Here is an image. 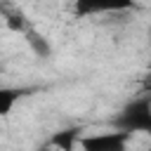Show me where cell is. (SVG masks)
<instances>
[{
	"label": "cell",
	"mask_w": 151,
	"mask_h": 151,
	"mask_svg": "<svg viewBox=\"0 0 151 151\" xmlns=\"http://www.w3.org/2000/svg\"><path fill=\"white\" fill-rule=\"evenodd\" d=\"M80 139H83V127L76 125V127H64V130L54 132V134L47 139V144L54 146L57 151H73L76 144L80 146Z\"/></svg>",
	"instance_id": "obj_4"
},
{
	"label": "cell",
	"mask_w": 151,
	"mask_h": 151,
	"mask_svg": "<svg viewBox=\"0 0 151 151\" xmlns=\"http://www.w3.org/2000/svg\"><path fill=\"white\" fill-rule=\"evenodd\" d=\"M38 151H57V149H54V146H50V144H45V146H40Z\"/></svg>",
	"instance_id": "obj_8"
},
{
	"label": "cell",
	"mask_w": 151,
	"mask_h": 151,
	"mask_svg": "<svg viewBox=\"0 0 151 151\" xmlns=\"http://www.w3.org/2000/svg\"><path fill=\"white\" fill-rule=\"evenodd\" d=\"M130 137H132V134L120 132V130L97 132V134H83L80 149H83V151H127Z\"/></svg>",
	"instance_id": "obj_2"
},
{
	"label": "cell",
	"mask_w": 151,
	"mask_h": 151,
	"mask_svg": "<svg viewBox=\"0 0 151 151\" xmlns=\"http://www.w3.org/2000/svg\"><path fill=\"white\" fill-rule=\"evenodd\" d=\"M149 151H151V146H149Z\"/></svg>",
	"instance_id": "obj_10"
},
{
	"label": "cell",
	"mask_w": 151,
	"mask_h": 151,
	"mask_svg": "<svg viewBox=\"0 0 151 151\" xmlns=\"http://www.w3.org/2000/svg\"><path fill=\"white\" fill-rule=\"evenodd\" d=\"M113 127L127 134H149L151 137V94H137L116 113Z\"/></svg>",
	"instance_id": "obj_1"
},
{
	"label": "cell",
	"mask_w": 151,
	"mask_h": 151,
	"mask_svg": "<svg viewBox=\"0 0 151 151\" xmlns=\"http://www.w3.org/2000/svg\"><path fill=\"white\" fill-rule=\"evenodd\" d=\"M26 35H28V42H31V47H33V52H35L38 57H47V54H50V45L45 42V38H42L40 33L26 31Z\"/></svg>",
	"instance_id": "obj_6"
},
{
	"label": "cell",
	"mask_w": 151,
	"mask_h": 151,
	"mask_svg": "<svg viewBox=\"0 0 151 151\" xmlns=\"http://www.w3.org/2000/svg\"><path fill=\"white\" fill-rule=\"evenodd\" d=\"M149 38H151V31H149Z\"/></svg>",
	"instance_id": "obj_9"
},
{
	"label": "cell",
	"mask_w": 151,
	"mask_h": 151,
	"mask_svg": "<svg viewBox=\"0 0 151 151\" xmlns=\"http://www.w3.org/2000/svg\"><path fill=\"white\" fill-rule=\"evenodd\" d=\"M134 0H73L76 17H97V14H120L134 9Z\"/></svg>",
	"instance_id": "obj_3"
},
{
	"label": "cell",
	"mask_w": 151,
	"mask_h": 151,
	"mask_svg": "<svg viewBox=\"0 0 151 151\" xmlns=\"http://www.w3.org/2000/svg\"><path fill=\"white\" fill-rule=\"evenodd\" d=\"M142 94H151V73L144 76V80H142Z\"/></svg>",
	"instance_id": "obj_7"
},
{
	"label": "cell",
	"mask_w": 151,
	"mask_h": 151,
	"mask_svg": "<svg viewBox=\"0 0 151 151\" xmlns=\"http://www.w3.org/2000/svg\"><path fill=\"white\" fill-rule=\"evenodd\" d=\"M26 87H14V85H0V118L9 116L12 109L26 97Z\"/></svg>",
	"instance_id": "obj_5"
}]
</instances>
